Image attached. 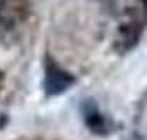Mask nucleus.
<instances>
[{"instance_id":"f257e3e1","label":"nucleus","mask_w":147,"mask_h":140,"mask_svg":"<svg viewBox=\"0 0 147 140\" xmlns=\"http://www.w3.org/2000/svg\"><path fill=\"white\" fill-rule=\"evenodd\" d=\"M32 15L30 0H0V41L15 40Z\"/></svg>"},{"instance_id":"f03ea898","label":"nucleus","mask_w":147,"mask_h":140,"mask_svg":"<svg viewBox=\"0 0 147 140\" xmlns=\"http://www.w3.org/2000/svg\"><path fill=\"white\" fill-rule=\"evenodd\" d=\"M76 84V76L56 63V61L47 54L45 56V74H43V91L48 97H56L65 94L68 89Z\"/></svg>"},{"instance_id":"7ed1b4c3","label":"nucleus","mask_w":147,"mask_h":140,"mask_svg":"<svg viewBox=\"0 0 147 140\" xmlns=\"http://www.w3.org/2000/svg\"><path fill=\"white\" fill-rule=\"evenodd\" d=\"M144 27L146 21L139 18H126L124 21H121L114 38V50L117 53H127L136 48L142 38Z\"/></svg>"},{"instance_id":"20e7f679","label":"nucleus","mask_w":147,"mask_h":140,"mask_svg":"<svg viewBox=\"0 0 147 140\" xmlns=\"http://www.w3.org/2000/svg\"><path fill=\"white\" fill-rule=\"evenodd\" d=\"M83 119H84V124H86L88 130L91 133H94V135L104 137L113 129L111 119H107L106 114L101 112L99 107L96 106L93 100H86L83 104Z\"/></svg>"},{"instance_id":"39448f33","label":"nucleus","mask_w":147,"mask_h":140,"mask_svg":"<svg viewBox=\"0 0 147 140\" xmlns=\"http://www.w3.org/2000/svg\"><path fill=\"white\" fill-rule=\"evenodd\" d=\"M3 84H5V74H3V71H0V91H2Z\"/></svg>"}]
</instances>
